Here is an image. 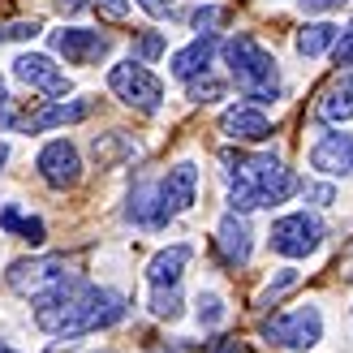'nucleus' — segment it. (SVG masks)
Returning <instances> with one entry per match:
<instances>
[{"label": "nucleus", "instance_id": "obj_9", "mask_svg": "<svg viewBox=\"0 0 353 353\" xmlns=\"http://www.w3.org/2000/svg\"><path fill=\"white\" fill-rule=\"evenodd\" d=\"M13 74L26 86L43 91L48 99H65L69 95V78L61 74V65H52V57H39V52H26V57L13 61Z\"/></svg>", "mask_w": 353, "mask_h": 353}, {"label": "nucleus", "instance_id": "obj_20", "mask_svg": "<svg viewBox=\"0 0 353 353\" xmlns=\"http://www.w3.org/2000/svg\"><path fill=\"white\" fill-rule=\"evenodd\" d=\"M0 228H5V233H17V237L30 241V245H43V241H48L43 220H39V216H26V211H17V207H5V211H0Z\"/></svg>", "mask_w": 353, "mask_h": 353}, {"label": "nucleus", "instance_id": "obj_31", "mask_svg": "<svg viewBox=\"0 0 353 353\" xmlns=\"http://www.w3.org/2000/svg\"><path fill=\"white\" fill-rule=\"evenodd\" d=\"M341 5H349V0H302L306 13H332V9H341Z\"/></svg>", "mask_w": 353, "mask_h": 353}, {"label": "nucleus", "instance_id": "obj_11", "mask_svg": "<svg viewBox=\"0 0 353 353\" xmlns=\"http://www.w3.org/2000/svg\"><path fill=\"white\" fill-rule=\"evenodd\" d=\"M220 130L233 138V143H268L272 138V121L259 103H237V108H224Z\"/></svg>", "mask_w": 353, "mask_h": 353}, {"label": "nucleus", "instance_id": "obj_22", "mask_svg": "<svg viewBox=\"0 0 353 353\" xmlns=\"http://www.w3.org/2000/svg\"><path fill=\"white\" fill-rule=\"evenodd\" d=\"M91 151H95V160L108 168V164H117V160H125V155H134V143H125L121 134H99Z\"/></svg>", "mask_w": 353, "mask_h": 353}, {"label": "nucleus", "instance_id": "obj_19", "mask_svg": "<svg viewBox=\"0 0 353 353\" xmlns=\"http://www.w3.org/2000/svg\"><path fill=\"white\" fill-rule=\"evenodd\" d=\"M314 112H319L323 121H332V125H345V121L353 117V74H341L336 82H332L319 95V103H314Z\"/></svg>", "mask_w": 353, "mask_h": 353}, {"label": "nucleus", "instance_id": "obj_2", "mask_svg": "<svg viewBox=\"0 0 353 353\" xmlns=\"http://www.w3.org/2000/svg\"><path fill=\"white\" fill-rule=\"evenodd\" d=\"M224 61H228V74H233L237 91H245V99L268 103V99L280 95L276 57L254 39V34H233V39L224 43Z\"/></svg>", "mask_w": 353, "mask_h": 353}, {"label": "nucleus", "instance_id": "obj_23", "mask_svg": "<svg viewBox=\"0 0 353 353\" xmlns=\"http://www.w3.org/2000/svg\"><path fill=\"white\" fill-rule=\"evenodd\" d=\"M151 314L155 319H176V314H181V293L176 289H155L151 293Z\"/></svg>", "mask_w": 353, "mask_h": 353}, {"label": "nucleus", "instance_id": "obj_36", "mask_svg": "<svg viewBox=\"0 0 353 353\" xmlns=\"http://www.w3.org/2000/svg\"><path fill=\"white\" fill-rule=\"evenodd\" d=\"M5 103H9V91H5V78H0V121H5Z\"/></svg>", "mask_w": 353, "mask_h": 353}, {"label": "nucleus", "instance_id": "obj_12", "mask_svg": "<svg viewBox=\"0 0 353 353\" xmlns=\"http://www.w3.org/2000/svg\"><path fill=\"white\" fill-rule=\"evenodd\" d=\"M310 168L327 176H349L353 172V134H323L310 147Z\"/></svg>", "mask_w": 353, "mask_h": 353}, {"label": "nucleus", "instance_id": "obj_3", "mask_svg": "<svg viewBox=\"0 0 353 353\" xmlns=\"http://www.w3.org/2000/svg\"><path fill=\"white\" fill-rule=\"evenodd\" d=\"M121 314H125V297L112 293V289H99L86 280L82 293L74 297V310H69V319L61 327V336L65 341H74V336H86V332H99V327H112Z\"/></svg>", "mask_w": 353, "mask_h": 353}, {"label": "nucleus", "instance_id": "obj_32", "mask_svg": "<svg viewBox=\"0 0 353 353\" xmlns=\"http://www.w3.org/2000/svg\"><path fill=\"white\" fill-rule=\"evenodd\" d=\"M5 34H9V39H34V34H39V22H17Z\"/></svg>", "mask_w": 353, "mask_h": 353}, {"label": "nucleus", "instance_id": "obj_6", "mask_svg": "<svg viewBox=\"0 0 353 353\" xmlns=\"http://www.w3.org/2000/svg\"><path fill=\"white\" fill-rule=\"evenodd\" d=\"M263 336L285 345L293 353H306L323 341V314L314 306H302V310H289V314H276V319L263 323Z\"/></svg>", "mask_w": 353, "mask_h": 353}, {"label": "nucleus", "instance_id": "obj_10", "mask_svg": "<svg viewBox=\"0 0 353 353\" xmlns=\"http://www.w3.org/2000/svg\"><path fill=\"white\" fill-rule=\"evenodd\" d=\"M65 259H22V263H13V272H9V285L17 293H26V297H39L43 289H52L57 280H65Z\"/></svg>", "mask_w": 353, "mask_h": 353}, {"label": "nucleus", "instance_id": "obj_13", "mask_svg": "<svg viewBox=\"0 0 353 353\" xmlns=\"http://www.w3.org/2000/svg\"><path fill=\"white\" fill-rule=\"evenodd\" d=\"M86 112H91V103H48V108H34V112H22L13 117L9 125L22 130V134H39V130H57V125H74V121H82Z\"/></svg>", "mask_w": 353, "mask_h": 353}, {"label": "nucleus", "instance_id": "obj_14", "mask_svg": "<svg viewBox=\"0 0 353 353\" xmlns=\"http://www.w3.org/2000/svg\"><path fill=\"white\" fill-rule=\"evenodd\" d=\"M125 216H130V224H138V228H168V220H172V211H168V203H164V194H160V185H138L134 194H130V207H125Z\"/></svg>", "mask_w": 353, "mask_h": 353}, {"label": "nucleus", "instance_id": "obj_18", "mask_svg": "<svg viewBox=\"0 0 353 353\" xmlns=\"http://www.w3.org/2000/svg\"><path fill=\"white\" fill-rule=\"evenodd\" d=\"M185 263H190V245H168V250H160L147 263V280L155 289H176V285H181Z\"/></svg>", "mask_w": 353, "mask_h": 353}, {"label": "nucleus", "instance_id": "obj_28", "mask_svg": "<svg viewBox=\"0 0 353 353\" xmlns=\"http://www.w3.org/2000/svg\"><path fill=\"white\" fill-rule=\"evenodd\" d=\"M332 61H336V65H353V26L336 34V43H332Z\"/></svg>", "mask_w": 353, "mask_h": 353}, {"label": "nucleus", "instance_id": "obj_16", "mask_svg": "<svg viewBox=\"0 0 353 353\" xmlns=\"http://www.w3.org/2000/svg\"><path fill=\"white\" fill-rule=\"evenodd\" d=\"M216 245H220V259L228 263V268H241V263H250V228H245V220L237 216H224L220 228H216Z\"/></svg>", "mask_w": 353, "mask_h": 353}, {"label": "nucleus", "instance_id": "obj_38", "mask_svg": "<svg viewBox=\"0 0 353 353\" xmlns=\"http://www.w3.org/2000/svg\"><path fill=\"white\" fill-rule=\"evenodd\" d=\"M0 353H17V349H0Z\"/></svg>", "mask_w": 353, "mask_h": 353}, {"label": "nucleus", "instance_id": "obj_30", "mask_svg": "<svg viewBox=\"0 0 353 353\" xmlns=\"http://www.w3.org/2000/svg\"><path fill=\"white\" fill-rule=\"evenodd\" d=\"M91 5H95L103 17H125V13H130V0H91Z\"/></svg>", "mask_w": 353, "mask_h": 353}, {"label": "nucleus", "instance_id": "obj_37", "mask_svg": "<svg viewBox=\"0 0 353 353\" xmlns=\"http://www.w3.org/2000/svg\"><path fill=\"white\" fill-rule=\"evenodd\" d=\"M5 160H9V147H5V143H0V168H5Z\"/></svg>", "mask_w": 353, "mask_h": 353}, {"label": "nucleus", "instance_id": "obj_4", "mask_svg": "<svg viewBox=\"0 0 353 353\" xmlns=\"http://www.w3.org/2000/svg\"><path fill=\"white\" fill-rule=\"evenodd\" d=\"M108 86L121 103H130V108H143V112H155L164 99V82L151 74L143 61H121L108 69Z\"/></svg>", "mask_w": 353, "mask_h": 353}, {"label": "nucleus", "instance_id": "obj_34", "mask_svg": "<svg viewBox=\"0 0 353 353\" xmlns=\"http://www.w3.org/2000/svg\"><path fill=\"white\" fill-rule=\"evenodd\" d=\"M82 5H91V0H61V9H65V13H78Z\"/></svg>", "mask_w": 353, "mask_h": 353}, {"label": "nucleus", "instance_id": "obj_8", "mask_svg": "<svg viewBox=\"0 0 353 353\" xmlns=\"http://www.w3.org/2000/svg\"><path fill=\"white\" fill-rule=\"evenodd\" d=\"M52 48L65 57V65H95L99 57H108V34L99 30H82V26H65L52 34Z\"/></svg>", "mask_w": 353, "mask_h": 353}, {"label": "nucleus", "instance_id": "obj_25", "mask_svg": "<svg viewBox=\"0 0 353 353\" xmlns=\"http://www.w3.org/2000/svg\"><path fill=\"white\" fill-rule=\"evenodd\" d=\"M224 9H216V5H203V9H194V17H190V26L194 30H199V34H211V30H216L220 22H224Z\"/></svg>", "mask_w": 353, "mask_h": 353}, {"label": "nucleus", "instance_id": "obj_1", "mask_svg": "<svg viewBox=\"0 0 353 353\" xmlns=\"http://www.w3.org/2000/svg\"><path fill=\"white\" fill-rule=\"evenodd\" d=\"M228 168V203L233 211H259V207H276L289 203L297 194V176L276 160V155H241V151H224L220 155Z\"/></svg>", "mask_w": 353, "mask_h": 353}, {"label": "nucleus", "instance_id": "obj_5", "mask_svg": "<svg viewBox=\"0 0 353 353\" xmlns=\"http://www.w3.org/2000/svg\"><path fill=\"white\" fill-rule=\"evenodd\" d=\"M272 250L276 254H285V259H306L319 250V241H323V224L319 216H310V211H289V216H280L272 224Z\"/></svg>", "mask_w": 353, "mask_h": 353}, {"label": "nucleus", "instance_id": "obj_33", "mask_svg": "<svg viewBox=\"0 0 353 353\" xmlns=\"http://www.w3.org/2000/svg\"><path fill=\"white\" fill-rule=\"evenodd\" d=\"M138 5H143L151 17H168L172 13V0H138Z\"/></svg>", "mask_w": 353, "mask_h": 353}, {"label": "nucleus", "instance_id": "obj_15", "mask_svg": "<svg viewBox=\"0 0 353 353\" xmlns=\"http://www.w3.org/2000/svg\"><path fill=\"white\" fill-rule=\"evenodd\" d=\"M160 194H164V203H168L172 216L190 211V207H194V199H199V168H194L190 160L172 164V168H168V176L160 181Z\"/></svg>", "mask_w": 353, "mask_h": 353}, {"label": "nucleus", "instance_id": "obj_27", "mask_svg": "<svg viewBox=\"0 0 353 353\" xmlns=\"http://www.w3.org/2000/svg\"><path fill=\"white\" fill-rule=\"evenodd\" d=\"M160 52H164V34H160V30H147L143 39L134 43V61H143V65H147V61L160 57Z\"/></svg>", "mask_w": 353, "mask_h": 353}, {"label": "nucleus", "instance_id": "obj_21", "mask_svg": "<svg viewBox=\"0 0 353 353\" xmlns=\"http://www.w3.org/2000/svg\"><path fill=\"white\" fill-rule=\"evenodd\" d=\"M336 34H341V26H332V22H310V26L297 30V52H302V57H323V52L336 43Z\"/></svg>", "mask_w": 353, "mask_h": 353}, {"label": "nucleus", "instance_id": "obj_17", "mask_svg": "<svg viewBox=\"0 0 353 353\" xmlns=\"http://www.w3.org/2000/svg\"><path fill=\"white\" fill-rule=\"evenodd\" d=\"M216 34H199L190 48H181L172 57V78H181V82H194V78H203L207 69H211V57H216Z\"/></svg>", "mask_w": 353, "mask_h": 353}, {"label": "nucleus", "instance_id": "obj_7", "mask_svg": "<svg viewBox=\"0 0 353 353\" xmlns=\"http://www.w3.org/2000/svg\"><path fill=\"white\" fill-rule=\"evenodd\" d=\"M39 176L52 185V190H69V185H78V176H82V155L74 143H65V138H57V143H48L39 151Z\"/></svg>", "mask_w": 353, "mask_h": 353}, {"label": "nucleus", "instance_id": "obj_24", "mask_svg": "<svg viewBox=\"0 0 353 353\" xmlns=\"http://www.w3.org/2000/svg\"><path fill=\"white\" fill-rule=\"evenodd\" d=\"M199 323L203 327H220L224 323V302L216 293H199Z\"/></svg>", "mask_w": 353, "mask_h": 353}, {"label": "nucleus", "instance_id": "obj_26", "mask_svg": "<svg viewBox=\"0 0 353 353\" xmlns=\"http://www.w3.org/2000/svg\"><path fill=\"white\" fill-rule=\"evenodd\" d=\"M220 95H224V82L207 78V74L190 82V99H194V103H211V99H220Z\"/></svg>", "mask_w": 353, "mask_h": 353}, {"label": "nucleus", "instance_id": "obj_35", "mask_svg": "<svg viewBox=\"0 0 353 353\" xmlns=\"http://www.w3.org/2000/svg\"><path fill=\"white\" fill-rule=\"evenodd\" d=\"M211 353H245V349H241V345L233 341V345H216V349H211Z\"/></svg>", "mask_w": 353, "mask_h": 353}, {"label": "nucleus", "instance_id": "obj_29", "mask_svg": "<svg viewBox=\"0 0 353 353\" xmlns=\"http://www.w3.org/2000/svg\"><path fill=\"white\" fill-rule=\"evenodd\" d=\"M289 285H297V272H293V268H285V272H280V280H276V285H268V293H263V302H276V297L285 293Z\"/></svg>", "mask_w": 353, "mask_h": 353}]
</instances>
